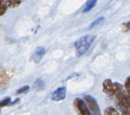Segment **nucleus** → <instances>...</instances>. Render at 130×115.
<instances>
[{"mask_svg": "<svg viewBox=\"0 0 130 115\" xmlns=\"http://www.w3.org/2000/svg\"><path fill=\"white\" fill-rule=\"evenodd\" d=\"M112 98H114L116 107L123 115H130V96L123 85L115 83Z\"/></svg>", "mask_w": 130, "mask_h": 115, "instance_id": "nucleus-1", "label": "nucleus"}, {"mask_svg": "<svg viewBox=\"0 0 130 115\" xmlns=\"http://www.w3.org/2000/svg\"><path fill=\"white\" fill-rule=\"evenodd\" d=\"M95 36L93 35H85L78 39L75 43V46L77 49V54L78 56H81L87 51L90 47L93 40H95Z\"/></svg>", "mask_w": 130, "mask_h": 115, "instance_id": "nucleus-2", "label": "nucleus"}, {"mask_svg": "<svg viewBox=\"0 0 130 115\" xmlns=\"http://www.w3.org/2000/svg\"><path fill=\"white\" fill-rule=\"evenodd\" d=\"M83 100L91 115H102L99 105L93 97L90 95H85L83 96Z\"/></svg>", "mask_w": 130, "mask_h": 115, "instance_id": "nucleus-3", "label": "nucleus"}, {"mask_svg": "<svg viewBox=\"0 0 130 115\" xmlns=\"http://www.w3.org/2000/svg\"><path fill=\"white\" fill-rule=\"evenodd\" d=\"M73 104L79 115H91L83 100L79 98H75Z\"/></svg>", "mask_w": 130, "mask_h": 115, "instance_id": "nucleus-4", "label": "nucleus"}, {"mask_svg": "<svg viewBox=\"0 0 130 115\" xmlns=\"http://www.w3.org/2000/svg\"><path fill=\"white\" fill-rule=\"evenodd\" d=\"M67 90L65 87H60L57 88L54 92L52 94L51 99L54 101L62 100L66 98Z\"/></svg>", "mask_w": 130, "mask_h": 115, "instance_id": "nucleus-5", "label": "nucleus"}, {"mask_svg": "<svg viewBox=\"0 0 130 115\" xmlns=\"http://www.w3.org/2000/svg\"><path fill=\"white\" fill-rule=\"evenodd\" d=\"M114 88H115V83L112 82L110 79H106L102 83L103 92L111 98L113 94Z\"/></svg>", "mask_w": 130, "mask_h": 115, "instance_id": "nucleus-6", "label": "nucleus"}, {"mask_svg": "<svg viewBox=\"0 0 130 115\" xmlns=\"http://www.w3.org/2000/svg\"><path fill=\"white\" fill-rule=\"evenodd\" d=\"M45 48L42 46H39L35 49V52L32 55V60L34 61L35 63H39L40 62L41 60L42 59L45 54Z\"/></svg>", "mask_w": 130, "mask_h": 115, "instance_id": "nucleus-7", "label": "nucleus"}, {"mask_svg": "<svg viewBox=\"0 0 130 115\" xmlns=\"http://www.w3.org/2000/svg\"><path fill=\"white\" fill-rule=\"evenodd\" d=\"M96 4H97V1L96 0H89V1H87V3H86V5H85V7L83 10V13L89 12L90 10H92L95 7Z\"/></svg>", "mask_w": 130, "mask_h": 115, "instance_id": "nucleus-8", "label": "nucleus"}, {"mask_svg": "<svg viewBox=\"0 0 130 115\" xmlns=\"http://www.w3.org/2000/svg\"><path fill=\"white\" fill-rule=\"evenodd\" d=\"M34 88L37 91H41L44 90L45 88V83L41 79L39 78L36 79V81L34 83Z\"/></svg>", "mask_w": 130, "mask_h": 115, "instance_id": "nucleus-9", "label": "nucleus"}, {"mask_svg": "<svg viewBox=\"0 0 130 115\" xmlns=\"http://www.w3.org/2000/svg\"><path fill=\"white\" fill-rule=\"evenodd\" d=\"M6 3L8 8H14L20 6L22 2L21 1H16V0H11V1L10 0V1H6Z\"/></svg>", "mask_w": 130, "mask_h": 115, "instance_id": "nucleus-10", "label": "nucleus"}, {"mask_svg": "<svg viewBox=\"0 0 130 115\" xmlns=\"http://www.w3.org/2000/svg\"><path fill=\"white\" fill-rule=\"evenodd\" d=\"M11 98L10 97H6L4 98L3 100L0 101V114H1V110L3 107L7 106H10L11 105Z\"/></svg>", "mask_w": 130, "mask_h": 115, "instance_id": "nucleus-11", "label": "nucleus"}, {"mask_svg": "<svg viewBox=\"0 0 130 115\" xmlns=\"http://www.w3.org/2000/svg\"><path fill=\"white\" fill-rule=\"evenodd\" d=\"M104 115H119L118 111L112 107H108L104 110Z\"/></svg>", "mask_w": 130, "mask_h": 115, "instance_id": "nucleus-12", "label": "nucleus"}, {"mask_svg": "<svg viewBox=\"0 0 130 115\" xmlns=\"http://www.w3.org/2000/svg\"><path fill=\"white\" fill-rule=\"evenodd\" d=\"M104 17H99L97 19H95V20H94L92 23L90 24V25L89 26L88 28L89 29H91V28H93L95 26H97L98 25H99L100 24H101L102 22H104Z\"/></svg>", "mask_w": 130, "mask_h": 115, "instance_id": "nucleus-13", "label": "nucleus"}, {"mask_svg": "<svg viewBox=\"0 0 130 115\" xmlns=\"http://www.w3.org/2000/svg\"><path fill=\"white\" fill-rule=\"evenodd\" d=\"M8 6L6 5V3L5 1H2L0 0V16H3L7 11Z\"/></svg>", "mask_w": 130, "mask_h": 115, "instance_id": "nucleus-14", "label": "nucleus"}, {"mask_svg": "<svg viewBox=\"0 0 130 115\" xmlns=\"http://www.w3.org/2000/svg\"><path fill=\"white\" fill-rule=\"evenodd\" d=\"M124 88L125 89L126 92L130 96V76L127 77L124 83Z\"/></svg>", "mask_w": 130, "mask_h": 115, "instance_id": "nucleus-15", "label": "nucleus"}, {"mask_svg": "<svg viewBox=\"0 0 130 115\" xmlns=\"http://www.w3.org/2000/svg\"><path fill=\"white\" fill-rule=\"evenodd\" d=\"M122 29L124 32H129L130 31V22H125L122 24Z\"/></svg>", "mask_w": 130, "mask_h": 115, "instance_id": "nucleus-16", "label": "nucleus"}, {"mask_svg": "<svg viewBox=\"0 0 130 115\" xmlns=\"http://www.w3.org/2000/svg\"><path fill=\"white\" fill-rule=\"evenodd\" d=\"M29 90V86L28 85H25V86L22 87V88H20V89H18L16 93L18 94H22V93H24L27 92V91Z\"/></svg>", "mask_w": 130, "mask_h": 115, "instance_id": "nucleus-17", "label": "nucleus"}, {"mask_svg": "<svg viewBox=\"0 0 130 115\" xmlns=\"http://www.w3.org/2000/svg\"><path fill=\"white\" fill-rule=\"evenodd\" d=\"M20 101V99L19 98H17L14 101V102H12V103H11V105H14V104H17V103L18 102Z\"/></svg>", "mask_w": 130, "mask_h": 115, "instance_id": "nucleus-18", "label": "nucleus"}]
</instances>
